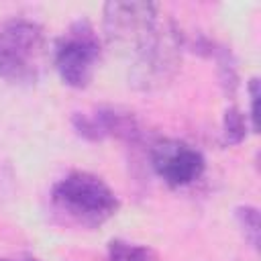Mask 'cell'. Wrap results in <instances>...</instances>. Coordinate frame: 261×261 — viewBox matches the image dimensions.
<instances>
[{"label":"cell","mask_w":261,"mask_h":261,"mask_svg":"<svg viewBox=\"0 0 261 261\" xmlns=\"http://www.w3.org/2000/svg\"><path fill=\"white\" fill-rule=\"evenodd\" d=\"M151 161L157 175L171 188L190 186L206 169L204 155L179 141H159L151 151Z\"/></svg>","instance_id":"5"},{"label":"cell","mask_w":261,"mask_h":261,"mask_svg":"<svg viewBox=\"0 0 261 261\" xmlns=\"http://www.w3.org/2000/svg\"><path fill=\"white\" fill-rule=\"evenodd\" d=\"M120 202L112 188L98 175L73 171L51 190V208L67 224L98 228L118 210Z\"/></svg>","instance_id":"2"},{"label":"cell","mask_w":261,"mask_h":261,"mask_svg":"<svg viewBox=\"0 0 261 261\" xmlns=\"http://www.w3.org/2000/svg\"><path fill=\"white\" fill-rule=\"evenodd\" d=\"M247 135V116L237 108L230 106L224 112L222 120V143L224 145H239Z\"/></svg>","instance_id":"8"},{"label":"cell","mask_w":261,"mask_h":261,"mask_svg":"<svg viewBox=\"0 0 261 261\" xmlns=\"http://www.w3.org/2000/svg\"><path fill=\"white\" fill-rule=\"evenodd\" d=\"M249 98H251V114H249V118H251V128L255 130L257 128V102H259V80L257 77H253L249 82Z\"/></svg>","instance_id":"10"},{"label":"cell","mask_w":261,"mask_h":261,"mask_svg":"<svg viewBox=\"0 0 261 261\" xmlns=\"http://www.w3.org/2000/svg\"><path fill=\"white\" fill-rule=\"evenodd\" d=\"M71 122L75 133L88 141L114 137L126 143H137L141 139L139 120L133 112L120 108H96L92 112H77L73 114Z\"/></svg>","instance_id":"6"},{"label":"cell","mask_w":261,"mask_h":261,"mask_svg":"<svg viewBox=\"0 0 261 261\" xmlns=\"http://www.w3.org/2000/svg\"><path fill=\"white\" fill-rule=\"evenodd\" d=\"M108 259L110 261H157L155 253L149 247L128 243V241H120V239L110 241Z\"/></svg>","instance_id":"7"},{"label":"cell","mask_w":261,"mask_h":261,"mask_svg":"<svg viewBox=\"0 0 261 261\" xmlns=\"http://www.w3.org/2000/svg\"><path fill=\"white\" fill-rule=\"evenodd\" d=\"M104 39L126 57L128 82L137 90L165 86L179 67V33L171 22L161 20L153 2H108Z\"/></svg>","instance_id":"1"},{"label":"cell","mask_w":261,"mask_h":261,"mask_svg":"<svg viewBox=\"0 0 261 261\" xmlns=\"http://www.w3.org/2000/svg\"><path fill=\"white\" fill-rule=\"evenodd\" d=\"M45 57L43 29L27 18L0 22V77L31 84L39 77Z\"/></svg>","instance_id":"3"},{"label":"cell","mask_w":261,"mask_h":261,"mask_svg":"<svg viewBox=\"0 0 261 261\" xmlns=\"http://www.w3.org/2000/svg\"><path fill=\"white\" fill-rule=\"evenodd\" d=\"M237 222L245 234V239L249 241L251 247L259 245V212L253 206H241L237 208Z\"/></svg>","instance_id":"9"},{"label":"cell","mask_w":261,"mask_h":261,"mask_svg":"<svg viewBox=\"0 0 261 261\" xmlns=\"http://www.w3.org/2000/svg\"><path fill=\"white\" fill-rule=\"evenodd\" d=\"M0 261H39V259H33V257H27V259H8V257H0Z\"/></svg>","instance_id":"11"},{"label":"cell","mask_w":261,"mask_h":261,"mask_svg":"<svg viewBox=\"0 0 261 261\" xmlns=\"http://www.w3.org/2000/svg\"><path fill=\"white\" fill-rule=\"evenodd\" d=\"M102 57V43L88 20H77L55 45V67L63 84L88 88Z\"/></svg>","instance_id":"4"}]
</instances>
